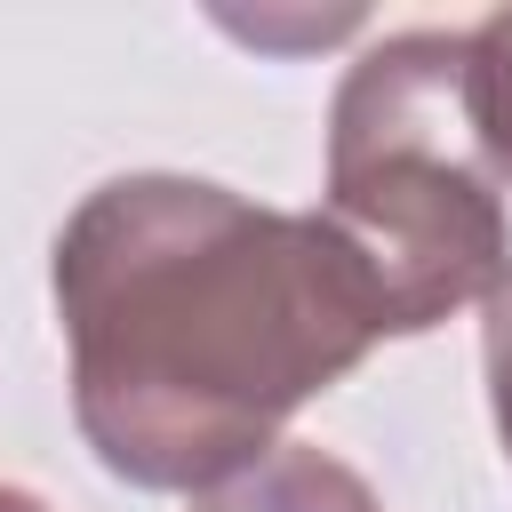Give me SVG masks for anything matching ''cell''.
<instances>
[{"instance_id":"277c9868","label":"cell","mask_w":512,"mask_h":512,"mask_svg":"<svg viewBox=\"0 0 512 512\" xmlns=\"http://www.w3.org/2000/svg\"><path fill=\"white\" fill-rule=\"evenodd\" d=\"M464 40H472V112H480V136H488L496 168L512 176V8L480 16Z\"/></svg>"},{"instance_id":"5b68a950","label":"cell","mask_w":512,"mask_h":512,"mask_svg":"<svg viewBox=\"0 0 512 512\" xmlns=\"http://www.w3.org/2000/svg\"><path fill=\"white\" fill-rule=\"evenodd\" d=\"M480 368H488V408H496V432H504V456H512V272L480 304Z\"/></svg>"},{"instance_id":"6da1fadb","label":"cell","mask_w":512,"mask_h":512,"mask_svg":"<svg viewBox=\"0 0 512 512\" xmlns=\"http://www.w3.org/2000/svg\"><path fill=\"white\" fill-rule=\"evenodd\" d=\"M48 280L80 440L128 488H224L384 336L328 216L168 168L96 184L64 216Z\"/></svg>"},{"instance_id":"7a4b0ae2","label":"cell","mask_w":512,"mask_h":512,"mask_svg":"<svg viewBox=\"0 0 512 512\" xmlns=\"http://www.w3.org/2000/svg\"><path fill=\"white\" fill-rule=\"evenodd\" d=\"M504 168L472 112L464 32L376 40L328 104V224L352 240L384 336H424L488 304L512 272Z\"/></svg>"},{"instance_id":"8992f818","label":"cell","mask_w":512,"mask_h":512,"mask_svg":"<svg viewBox=\"0 0 512 512\" xmlns=\"http://www.w3.org/2000/svg\"><path fill=\"white\" fill-rule=\"evenodd\" d=\"M0 512H48L32 488H16V480H0Z\"/></svg>"},{"instance_id":"3957f363","label":"cell","mask_w":512,"mask_h":512,"mask_svg":"<svg viewBox=\"0 0 512 512\" xmlns=\"http://www.w3.org/2000/svg\"><path fill=\"white\" fill-rule=\"evenodd\" d=\"M192 512H384V504H376V488L344 456L280 440L272 456H256L248 472H232L224 488H208Z\"/></svg>"}]
</instances>
